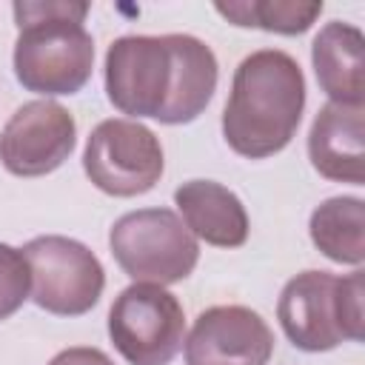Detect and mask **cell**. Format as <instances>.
I'll return each mask as SVG.
<instances>
[{"mask_svg":"<svg viewBox=\"0 0 365 365\" xmlns=\"http://www.w3.org/2000/svg\"><path fill=\"white\" fill-rule=\"evenodd\" d=\"M174 202L197 240L217 248H240L248 240V214L231 188L214 180H188L174 191Z\"/></svg>","mask_w":365,"mask_h":365,"instance_id":"12","label":"cell"},{"mask_svg":"<svg viewBox=\"0 0 365 365\" xmlns=\"http://www.w3.org/2000/svg\"><path fill=\"white\" fill-rule=\"evenodd\" d=\"M117 265L134 282H182L200 259L197 237L171 208H140L123 214L108 231Z\"/></svg>","mask_w":365,"mask_h":365,"instance_id":"5","label":"cell"},{"mask_svg":"<svg viewBox=\"0 0 365 365\" xmlns=\"http://www.w3.org/2000/svg\"><path fill=\"white\" fill-rule=\"evenodd\" d=\"M48 365H114L108 359V354H103L100 348H88V345H74L60 351Z\"/></svg>","mask_w":365,"mask_h":365,"instance_id":"17","label":"cell"},{"mask_svg":"<svg viewBox=\"0 0 365 365\" xmlns=\"http://www.w3.org/2000/svg\"><path fill=\"white\" fill-rule=\"evenodd\" d=\"M217 14L242 29H262L274 34H302L322 14V3L302 0H234L217 3Z\"/></svg>","mask_w":365,"mask_h":365,"instance_id":"15","label":"cell"},{"mask_svg":"<svg viewBox=\"0 0 365 365\" xmlns=\"http://www.w3.org/2000/svg\"><path fill=\"white\" fill-rule=\"evenodd\" d=\"M274 334L245 305L205 308L185 339V365H268Z\"/></svg>","mask_w":365,"mask_h":365,"instance_id":"10","label":"cell"},{"mask_svg":"<svg viewBox=\"0 0 365 365\" xmlns=\"http://www.w3.org/2000/svg\"><path fill=\"white\" fill-rule=\"evenodd\" d=\"M31 274V299L54 317H80L100 302L106 271L94 251L71 237L43 234L23 245Z\"/></svg>","mask_w":365,"mask_h":365,"instance_id":"6","label":"cell"},{"mask_svg":"<svg viewBox=\"0 0 365 365\" xmlns=\"http://www.w3.org/2000/svg\"><path fill=\"white\" fill-rule=\"evenodd\" d=\"M311 63L319 88L339 106H362L365 83V37L356 26L331 20L311 43Z\"/></svg>","mask_w":365,"mask_h":365,"instance_id":"13","label":"cell"},{"mask_svg":"<svg viewBox=\"0 0 365 365\" xmlns=\"http://www.w3.org/2000/svg\"><path fill=\"white\" fill-rule=\"evenodd\" d=\"M108 336L128 365H168L185 342L182 305L163 285L134 282L108 311Z\"/></svg>","mask_w":365,"mask_h":365,"instance_id":"7","label":"cell"},{"mask_svg":"<svg viewBox=\"0 0 365 365\" xmlns=\"http://www.w3.org/2000/svg\"><path fill=\"white\" fill-rule=\"evenodd\" d=\"M311 242L339 265L365 259V202L359 197H331L311 211Z\"/></svg>","mask_w":365,"mask_h":365,"instance_id":"14","label":"cell"},{"mask_svg":"<svg viewBox=\"0 0 365 365\" xmlns=\"http://www.w3.org/2000/svg\"><path fill=\"white\" fill-rule=\"evenodd\" d=\"M365 106L325 103L308 131V157L319 177L334 182H365V145H362Z\"/></svg>","mask_w":365,"mask_h":365,"instance_id":"11","label":"cell"},{"mask_svg":"<svg viewBox=\"0 0 365 365\" xmlns=\"http://www.w3.org/2000/svg\"><path fill=\"white\" fill-rule=\"evenodd\" d=\"M108 103L128 117L165 125L197 120L217 91V57L191 34H125L106 51Z\"/></svg>","mask_w":365,"mask_h":365,"instance_id":"1","label":"cell"},{"mask_svg":"<svg viewBox=\"0 0 365 365\" xmlns=\"http://www.w3.org/2000/svg\"><path fill=\"white\" fill-rule=\"evenodd\" d=\"M163 165L165 160L157 134L137 120H103L86 140L83 171L103 194H145L160 182Z\"/></svg>","mask_w":365,"mask_h":365,"instance_id":"8","label":"cell"},{"mask_svg":"<svg viewBox=\"0 0 365 365\" xmlns=\"http://www.w3.org/2000/svg\"><path fill=\"white\" fill-rule=\"evenodd\" d=\"M77 143V125L54 100L23 103L0 131V163L14 177H43L60 168Z\"/></svg>","mask_w":365,"mask_h":365,"instance_id":"9","label":"cell"},{"mask_svg":"<svg viewBox=\"0 0 365 365\" xmlns=\"http://www.w3.org/2000/svg\"><path fill=\"white\" fill-rule=\"evenodd\" d=\"M31 294L29 262L20 248L0 242V322L23 308Z\"/></svg>","mask_w":365,"mask_h":365,"instance_id":"16","label":"cell"},{"mask_svg":"<svg viewBox=\"0 0 365 365\" xmlns=\"http://www.w3.org/2000/svg\"><path fill=\"white\" fill-rule=\"evenodd\" d=\"M302 108L305 77L299 63L279 48H259L234 71L222 137L240 157L265 160L294 140Z\"/></svg>","mask_w":365,"mask_h":365,"instance_id":"2","label":"cell"},{"mask_svg":"<svg viewBox=\"0 0 365 365\" xmlns=\"http://www.w3.org/2000/svg\"><path fill=\"white\" fill-rule=\"evenodd\" d=\"M277 319L294 348L319 354L365 334L362 271L336 277L331 271H302L291 277L277 302Z\"/></svg>","mask_w":365,"mask_h":365,"instance_id":"4","label":"cell"},{"mask_svg":"<svg viewBox=\"0 0 365 365\" xmlns=\"http://www.w3.org/2000/svg\"><path fill=\"white\" fill-rule=\"evenodd\" d=\"M88 3L74 0H17L14 77L26 91L57 97L77 94L94 68V40L83 20Z\"/></svg>","mask_w":365,"mask_h":365,"instance_id":"3","label":"cell"}]
</instances>
